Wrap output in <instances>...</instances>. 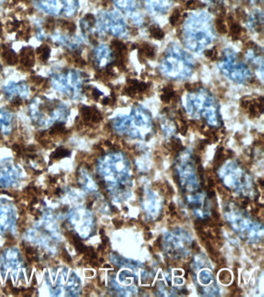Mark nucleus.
I'll return each instance as SVG.
<instances>
[{"label": "nucleus", "instance_id": "obj_1", "mask_svg": "<svg viewBox=\"0 0 264 297\" xmlns=\"http://www.w3.org/2000/svg\"><path fill=\"white\" fill-rule=\"evenodd\" d=\"M186 47L195 53L204 52L215 39L211 17L205 13L191 15L186 20L182 31Z\"/></svg>", "mask_w": 264, "mask_h": 297}, {"label": "nucleus", "instance_id": "obj_2", "mask_svg": "<svg viewBox=\"0 0 264 297\" xmlns=\"http://www.w3.org/2000/svg\"><path fill=\"white\" fill-rule=\"evenodd\" d=\"M196 62L191 56L177 44L168 46L160 64V71L164 75L174 80L188 78L195 69Z\"/></svg>", "mask_w": 264, "mask_h": 297}, {"label": "nucleus", "instance_id": "obj_3", "mask_svg": "<svg viewBox=\"0 0 264 297\" xmlns=\"http://www.w3.org/2000/svg\"><path fill=\"white\" fill-rule=\"evenodd\" d=\"M31 119L39 126L47 127L53 122H65L69 116V108L60 101L34 98L30 105Z\"/></svg>", "mask_w": 264, "mask_h": 297}, {"label": "nucleus", "instance_id": "obj_4", "mask_svg": "<svg viewBox=\"0 0 264 297\" xmlns=\"http://www.w3.org/2000/svg\"><path fill=\"white\" fill-rule=\"evenodd\" d=\"M218 105L215 98L204 88L188 91L186 97V108L191 115H202L207 122H218L220 119Z\"/></svg>", "mask_w": 264, "mask_h": 297}, {"label": "nucleus", "instance_id": "obj_5", "mask_svg": "<svg viewBox=\"0 0 264 297\" xmlns=\"http://www.w3.org/2000/svg\"><path fill=\"white\" fill-rule=\"evenodd\" d=\"M218 68L227 78L238 84L252 81L253 74L244 63L238 60L237 53L232 49H226L222 60L218 64Z\"/></svg>", "mask_w": 264, "mask_h": 297}, {"label": "nucleus", "instance_id": "obj_6", "mask_svg": "<svg viewBox=\"0 0 264 297\" xmlns=\"http://www.w3.org/2000/svg\"><path fill=\"white\" fill-rule=\"evenodd\" d=\"M51 83L58 92L67 95L72 99L79 97L81 93L83 78L78 71L67 69L56 72L51 75Z\"/></svg>", "mask_w": 264, "mask_h": 297}, {"label": "nucleus", "instance_id": "obj_7", "mask_svg": "<svg viewBox=\"0 0 264 297\" xmlns=\"http://www.w3.org/2000/svg\"><path fill=\"white\" fill-rule=\"evenodd\" d=\"M97 32L99 34L108 33L113 37H125L129 34L125 21L116 12H102L95 21Z\"/></svg>", "mask_w": 264, "mask_h": 297}, {"label": "nucleus", "instance_id": "obj_8", "mask_svg": "<svg viewBox=\"0 0 264 297\" xmlns=\"http://www.w3.org/2000/svg\"><path fill=\"white\" fill-rule=\"evenodd\" d=\"M37 6L46 13L59 16H74L78 8V0H37Z\"/></svg>", "mask_w": 264, "mask_h": 297}, {"label": "nucleus", "instance_id": "obj_9", "mask_svg": "<svg viewBox=\"0 0 264 297\" xmlns=\"http://www.w3.org/2000/svg\"><path fill=\"white\" fill-rule=\"evenodd\" d=\"M94 57L96 64L99 68L108 67L113 64L116 60V56L112 49L104 44H99L96 46L94 51Z\"/></svg>", "mask_w": 264, "mask_h": 297}, {"label": "nucleus", "instance_id": "obj_10", "mask_svg": "<svg viewBox=\"0 0 264 297\" xmlns=\"http://www.w3.org/2000/svg\"><path fill=\"white\" fill-rule=\"evenodd\" d=\"M2 91L9 98L19 97L26 99L30 95V88L25 81H9L2 87Z\"/></svg>", "mask_w": 264, "mask_h": 297}, {"label": "nucleus", "instance_id": "obj_11", "mask_svg": "<svg viewBox=\"0 0 264 297\" xmlns=\"http://www.w3.org/2000/svg\"><path fill=\"white\" fill-rule=\"evenodd\" d=\"M13 114L6 108H0V132L9 135L12 130Z\"/></svg>", "mask_w": 264, "mask_h": 297}, {"label": "nucleus", "instance_id": "obj_12", "mask_svg": "<svg viewBox=\"0 0 264 297\" xmlns=\"http://www.w3.org/2000/svg\"><path fill=\"white\" fill-rule=\"evenodd\" d=\"M52 39L57 43L66 46L71 50H77L82 44V40L77 37H71L67 35L55 33L52 36Z\"/></svg>", "mask_w": 264, "mask_h": 297}, {"label": "nucleus", "instance_id": "obj_13", "mask_svg": "<svg viewBox=\"0 0 264 297\" xmlns=\"http://www.w3.org/2000/svg\"><path fill=\"white\" fill-rule=\"evenodd\" d=\"M115 2L118 8L123 9L127 13L128 12L131 13V12H133V10L135 11L137 8V3L134 0H116Z\"/></svg>", "mask_w": 264, "mask_h": 297}, {"label": "nucleus", "instance_id": "obj_14", "mask_svg": "<svg viewBox=\"0 0 264 297\" xmlns=\"http://www.w3.org/2000/svg\"><path fill=\"white\" fill-rule=\"evenodd\" d=\"M139 52L142 56L149 59H153L155 56V49L148 43H143L140 44Z\"/></svg>", "mask_w": 264, "mask_h": 297}, {"label": "nucleus", "instance_id": "obj_15", "mask_svg": "<svg viewBox=\"0 0 264 297\" xmlns=\"http://www.w3.org/2000/svg\"><path fill=\"white\" fill-rule=\"evenodd\" d=\"M149 32L151 37L156 39H162L164 37V32L157 25L151 26L149 29Z\"/></svg>", "mask_w": 264, "mask_h": 297}, {"label": "nucleus", "instance_id": "obj_16", "mask_svg": "<svg viewBox=\"0 0 264 297\" xmlns=\"http://www.w3.org/2000/svg\"><path fill=\"white\" fill-rule=\"evenodd\" d=\"M174 96V91L172 90V88H164V91H163L162 95H161V100L165 103L169 102Z\"/></svg>", "mask_w": 264, "mask_h": 297}, {"label": "nucleus", "instance_id": "obj_17", "mask_svg": "<svg viewBox=\"0 0 264 297\" xmlns=\"http://www.w3.org/2000/svg\"><path fill=\"white\" fill-rule=\"evenodd\" d=\"M215 27L218 32H220L221 33H225L227 32V28H226V26L224 23L222 16H219L216 19Z\"/></svg>", "mask_w": 264, "mask_h": 297}, {"label": "nucleus", "instance_id": "obj_18", "mask_svg": "<svg viewBox=\"0 0 264 297\" xmlns=\"http://www.w3.org/2000/svg\"><path fill=\"white\" fill-rule=\"evenodd\" d=\"M181 19V12H179L178 9H175L172 12L171 16L170 17V23L173 26H175L178 23L179 19Z\"/></svg>", "mask_w": 264, "mask_h": 297}, {"label": "nucleus", "instance_id": "obj_19", "mask_svg": "<svg viewBox=\"0 0 264 297\" xmlns=\"http://www.w3.org/2000/svg\"><path fill=\"white\" fill-rule=\"evenodd\" d=\"M186 6H187L188 9H195L199 8V7H202L203 4H202V2H200L199 1H197V0H188L187 3H186Z\"/></svg>", "mask_w": 264, "mask_h": 297}, {"label": "nucleus", "instance_id": "obj_20", "mask_svg": "<svg viewBox=\"0 0 264 297\" xmlns=\"http://www.w3.org/2000/svg\"><path fill=\"white\" fill-rule=\"evenodd\" d=\"M112 222H113L114 226H115L116 228H121L122 225L123 224V221H122V220H118V219L117 218H114L113 220H112Z\"/></svg>", "mask_w": 264, "mask_h": 297}, {"label": "nucleus", "instance_id": "obj_21", "mask_svg": "<svg viewBox=\"0 0 264 297\" xmlns=\"http://www.w3.org/2000/svg\"><path fill=\"white\" fill-rule=\"evenodd\" d=\"M211 213H212V216H213V217L215 218V221H219V218H220V217H219V214L218 213V211H217L216 210L213 209Z\"/></svg>", "mask_w": 264, "mask_h": 297}, {"label": "nucleus", "instance_id": "obj_22", "mask_svg": "<svg viewBox=\"0 0 264 297\" xmlns=\"http://www.w3.org/2000/svg\"><path fill=\"white\" fill-rule=\"evenodd\" d=\"M192 249L195 250V251H196V252H199L200 251V248L199 246L197 245V244L195 242H193V244H192Z\"/></svg>", "mask_w": 264, "mask_h": 297}, {"label": "nucleus", "instance_id": "obj_23", "mask_svg": "<svg viewBox=\"0 0 264 297\" xmlns=\"http://www.w3.org/2000/svg\"><path fill=\"white\" fill-rule=\"evenodd\" d=\"M208 183H209V186L210 188H211V187H213L214 186H215V181H214L213 179L211 177L209 178V180H208Z\"/></svg>", "mask_w": 264, "mask_h": 297}, {"label": "nucleus", "instance_id": "obj_24", "mask_svg": "<svg viewBox=\"0 0 264 297\" xmlns=\"http://www.w3.org/2000/svg\"><path fill=\"white\" fill-rule=\"evenodd\" d=\"M175 209H176V207H175V205H174V203H170L169 204V206H168V210H170V212L174 211Z\"/></svg>", "mask_w": 264, "mask_h": 297}, {"label": "nucleus", "instance_id": "obj_25", "mask_svg": "<svg viewBox=\"0 0 264 297\" xmlns=\"http://www.w3.org/2000/svg\"><path fill=\"white\" fill-rule=\"evenodd\" d=\"M136 192H137V194H138L139 197L143 196V190L142 187H138V189L136 190Z\"/></svg>", "mask_w": 264, "mask_h": 297}, {"label": "nucleus", "instance_id": "obj_26", "mask_svg": "<svg viewBox=\"0 0 264 297\" xmlns=\"http://www.w3.org/2000/svg\"><path fill=\"white\" fill-rule=\"evenodd\" d=\"M167 191L168 192V194H169L170 195H173V194H174V190H173V188H172V187H170V185L167 184Z\"/></svg>", "mask_w": 264, "mask_h": 297}, {"label": "nucleus", "instance_id": "obj_27", "mask_svg": "<svg viewBox=\"0 0 264 297\" xmlns=\"http://www.w3.org/2000/svg\"><path fill=\"white\" fill-rule=\"evenodd\" d=\"M94 276V272L91 270H87L85 272V276L86 277H91Z\"/></svg>", "mask_w": 264, "mask_h": 297}, {"label": "nucleus", "instance_id": "obj_28", "mask_svg": "<svg viewBox=\"0 0 264 297\" xmlns=\"http://www.w3.org/2000/svg\"><path fill=\"white\" fill-rule=\"evenodd\" d=\"M173 179H174V181L175 182V183H176V184H180V180H179L178 175L173 176Z\"/></svg>", "mask_w": 264, "mask_h": 297}, {"label": "nucleus", "instance_id": "obj_29", "mask_svg": "<svg viewBox=\"0 0 264 297\" xmlns=\"http://www.w3.org/2000/svg\"><path fill=\"white\" fill-rule=\"evenodd\" d=\"M208 195L210 198H212L215 196V192L214 190H208Z\"/></svg>", "mask_w": 264, "mask_h": 297}, {"label": "nucleus", "instance_id": "obj_30", "mask_svg": "<svg viewBox=\"0 0 264 297\" xmlns=\"http://www.w3.org/2000/svg\"><path fill=\"white\" fill-rule=\"evenodd\" d=\"M151 237H152V234H151L150 232H148L147 234L146 235V236H145V240L146 241H149V240H150L151 239Z\"/></svg>", "mask_w": 264, "mask_h": 297}, {"label": "nucleus", "instance_id": "obj_31", "mask_svg": "<svg viewBox=\"0 0 264 297\" xmlns=\"http://www.w3.org/2000/svg\"><path fill=\"white\" fill-rule=\"evenodd\" d=\"M246 200H244L243 201V203H242V204H243V207H247V205H248V199H246Z\"/></svg>", "mask_w": 264, "mask_h": 297}, {"label": "nucleus", "instance_id": "obj_32", "mask_svg": "<svg viewBox=\"0 0 264 297\" xmlns=\"http://www.w3.org/2000/svg\"><path fill=\"white\" fill-rule=\"evenodd\" d=\"M112 212H113V213H116V214H117V213H118V209H117L116 207H114V206H112Z\"/></svg>", "mask_w": 264, "mask_h": 297}, {"label": "nucleus", "instance_id": "obj_33", "mask_svg": "<svg viewBox=\"0 0 264 297\" xmlns=\"http://www.w3.org/2000/svg\"><path fill=\"white\" fill-rule=\"evenodd\" d=\"M182 293H183L184 295H188V294H189V292H188L187 289H183V290H182Z\"/></svg>", "mask_w": 264, "mask_h": 297}, {"label": "nucleus", "instance_id": "obj_34", "mask_svg": "<svg viewBox=\"0 0 264 297\" xmlns=\"http://www.w3.org/2000/svg\"><path fill=\"white\" fill-rule=\"evenodd\" d=\"M259 183H260V186H261V187H263V185H264L263 180H259Z\"/></svg>", "mask_w": 264, "mask_h": 297}, {"label": "nucleus", "instance_id": "obj_35", "mask_svg": "<svg viewBox=\"0 0 264 297\" xmlns=\"http://www.w3.org/2000/svg\"><path fill=\"white\" fill-rule=\"evenodd\" d=\"M104 233H105V230H104V229H102H102H100V231H99V234H100V235H102V234H104Z\"/></svg>", "mask_w": 264, "mask_h": 297}, {"label": "nucleus", "instance_id": "obj_36", "mask_svg": "<svg viewBox=\"0 0 264 297\" xmlns=\"http://www.w3.org/2000/svg\"><path fill=\"white\" fill-rule=\"evenodd\" d=\"M104 268H106V269H110V268H112V267L110 265H105Z\"/></svg>", "mask_w": 264, "mask_h": 297}, {"label": "nucleus", "instance_id": "obj_37", "mask_svg": "<svg viewBox=\"0 0 264 297\" xmlns=\"http://www.w3.org/2000/svg\"><path fill=\"white\" fill-rule=\"evenodd\" d=\"M99 262H101V263L104 262H105L104 258H100V261H99Z\"/></svg>", "mask_w": 264, "mask_h": 297}, {"label": "nucleus", "instance_id": "obj_38", "mask_svg": "<svg viewBox=\"0 0 264 297\" xmlns=\"http://www.w3.org/2000/svg\"><path fill=\"white\" fill-rule=\"evenodd\" d=\"M162 218H163V215H160V218H159V217H158L157 221H160V220H161V219H162Z\"/></svg>", "mask_w": 264, "mask_h": 297}, {"label": "nucleus", "instance_id": "obj_39", "mask_svg": "<svg viewBox=\"0 0 264 297\" xmlns=\"http://www.w3.org/2000/svg\"><path fill=\"white\" fill-rule=\"evenodd\" d=\"M0 69H1V68H0Z\"/></svg>", "mask_w": 264, "mask_h": 297}]
</instances>
